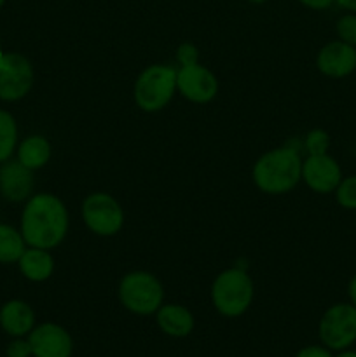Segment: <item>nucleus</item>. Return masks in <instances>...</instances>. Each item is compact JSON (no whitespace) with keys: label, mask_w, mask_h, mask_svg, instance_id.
Listing matches in <instances>:
<instances>
[{"label":"nucleus","mask_w":356,"mask_h":357,"mask_svg":"<svg viewBox=\"0 0 356 357\" xmlns=\"http://www.w3.org/2000/svg\"><path fill=\"white\" fill-rule=\"evenodd\" d=\"M302 180V159L292 146L264 153L253 166V181L258 190L271 195L286 194Z\"/></svg>","instance_id":"obj_2"},{"label":"nucleus","mask_w":356,"mask_h":357,"mask_svg":"<svg viewBox=\"0 0 356 357\" xmlns=\"http://www.w3.org/2000/svg\"><path fill=\"white\" fill-rule=\"evenodd\" d=\"M306 145L309 155H320V153H327L328 146H330V136L323 129H313L309 135L306 136Z\"/></svg>","instance_id":"obj_21"},{"label":"nucleus","mask_w":356,"mask_h":357,"mask_svg":"<svg viewBox=\"0 0 356 357\" xmlns=\"http://www.w3.org/2000/svg\"><path fill=\"white\" fill-rule=\"evenodd\" d=\"M31 356V347L28 340H14L13 344L7 347V357H30Z\"/></svg>","instance_id":"obj_23"},{"label":"nucleus","mask_w":356,"mask_h":357,"mask_svg":"<svg viewBox=\"0 0 356 357\" xmlns=\"http://www.w3.org/2000/svg\"><path fill=\"white\" fill-rule=\"evenodd\" d=\"M51 143L44 136H28L17 149V160L28 169H40L51 159Z\"/></svg>","instance_id":"obj_17"},{"label":"nucleus","mask_w":356,"mask_h":357,"mask_svg":"<svg viewBox=\"0 0 356 357\" xmlns=\"http://www.w3.org/2000/svg\"><path fill=\"white\" fill-rule=\"evenodd\" d=\"M82 218L87 229L101 237L115 236L124 225L121 204L105 192H94L84 199Z\"/></svg>","instance_id":"obj_7"},{"label":"nucleus","mask_w":356,"mask_h":357,"mask_svg":"<svg viewBox=\"0 0 356 357\" xmlns=\"http://www.w3.org/2000/svg\"><path fill=\"white\" fill-rule=\"evenodd\" d=\"M250 2H253V3H264V2H267V0H250Z\"/></svg>","instance_id":"obj_30"},{"label":"nucleus","mask_w":356,"mask_h":357,"mask_svg":"<svg viewBox=\"0 0 356 357\" xmlns=\"http://www.w3.org/2000/svg\"><path fill=\"white\" fill-rule=\"evenodd\" d=\"M316 66L323 75L332 79L348 77L356 70V47L342 40L330 42L318 52Z\"/></svg>","instance_id":"obj_12"},{"label":"nucleus","mask_w":356,"mask_h":357,"mask_svg":"<svg viewBox=\"0 0 356 357\" xmlns=\"http://www.w3.org/2000/svg\"><path fill=\"white\" fill-rule=\"evenodd\" d=\"M337 35L342 42L356 47V14H346L337 21Z\"/></svg>","instance_id":"obj_22"},{"label":"nucleus","mask_w":356,"mask_h":357,"mask_svg":"<svg viewBox=\"0 0 356 357\" xmlns=\"http://www.w3.org/2000/svg\"><path fill=\"white\" fill-rule=\"evenodd\" d=\"M342 9L346 10H351V13L356 14V0H335Z\"/></svg>","instance_id":"obj_28"},{"label":"nucleus","mask_w":356,"mask_h":357,"mask_svg":"<svg viewBox=\"0 0 356 357\" xmlns=\"http://www.w3.org/2000/svg\"><path fill=\"white\" fill-rule=\"evenodd\" d=\"M253 300V282L239 268H229L215 279L212 286V302L216 312L225 317H239Z\"/></svg>","instance_id":"obj_3"},{"label":"nucleus","mask_w":356,"mask_h":357,"mask_svg":"<svg viewBox=\"0 0 356 357\" xmlns=\"http://www.w3.org/2000/svg\"><path fill=\"white\" fill-rule=\"evenodd\" d=\"M24 239L21 232L0 223V264H14L24 253Z\"/></svg>","instance_id":"obj_18"},{"label":"nucleus","mask_w":356,"mask_h":357,"mask_svg":"<svg viewBox=\"0 0 356 357\" xmlns=\"http://www.w3.org/2000/svg\"><path fill=\"white\" fill-rule=\"evenodd\" d=\"M20 271L28 281L42 282L47 281L54 271V260H52L49 250H40V248H30L24 250L21 258L17 260Z\"/></svg>","instance_id":"obj_16"},{"label":"nucleus","mask_w":356,"mask_h":357,"mask_svg":"<svg viewBox=\"0 0 356 357\" xmlns=\"http://www.w3.org/2000/svg\"><path fill=\"white\" fill-rule=\"evenodd\" d=\"M335 357H356V352H353V351H346V352H341V354L335 356Z\"/></svg>","instance_id":"obj_29"},{"label":"nucleus","mask_w":356,"mask_h":357,"mask_svg":"<svg viewBox=\"0 0 356 357\" xmlns=\"http://www.w3.org/2000/svg\"><path fill=\"white\" fill-rule=\"evenodd\" d=\"M321 342L330 351H346L356 342V307L337 303L323 314L318 328Z\"/></svg>","instance_id":"obj_6"},{"label":"nucleus","mask_w":356,"mask_h":357,"mask_svg":"<svg viewBox=\"0 0 356 357\" xmlns=\"http://www.w3.org/2000/svg\"><path fill=\"white\" fill-rule=\"evenodd\" d=\"M3 54V51H2V44H0V56Z\"/></svg>","instance_id":"obj_31"},{"label":"nucleus","mask_w":356,"mask_h":357,"mask_svg":"<svg viewBox=\"0 0 356 357\" xmlns=\"http://www.w3.org/2000/svg\"><path fill=\"white\" fill-rule=\"evenodd\" d=\"M299 2L302 3V6L309 7V9L323 10V9H328L332 3H335V0H299Z\"/></svg>","instance_id":"obj_26"},{"label":"nucleus","mask_w":356,"mask_h":357,"mask_svg":"<svg viewBox=\"0 0 356 357\" xmlns=\"http://www.w3.org/2000/svg\"><path fill=\"white\" fill-rule=\"evenodd\" d=\"M119 300L129 312L150 316L163 305L164 288L150 272H129L119 284Z\"/></svg>","instance_id":"obj_4"},{"label":"nucleus","mask_w":356,"mask_h":357,"mask_svg":"<svg viewBox=\"0 0 356 357\" xmlns=\"http://www.w3.org/2000/svg\"><path fill=\"white\" fill-rule=\"evenodd\" d=\"M177 91V70L152 65L143 70L135 84V101L143 112H159L166 107Z\"/></svg>","instance_id":"obj_5"},{"label":"nucleus","mask_w":356,"mask_h":357,"mask_svg":"<svg viewBox=\"0 0 356 357\" xmlns=\"http://www.w3.org/2000/svg\"><path fill=\"white\" fill-rule=\"evenodd\" d=\"M178 61L180 63H191V61H198V49L195 45L192 44H181L178 47Z\"/></svg>","instance_id":"obj_24"},{"label":"nucleus","mask_w":356,"mask_h":357,"mask_svg":"<svg viewBox=\"0 0 356 357\" xmlns=\"http://www.w3.org/2000/svg\"><path fill=\"white\" fill-rule=\"evenodd\" d=\"M17 126L13 115L6 110H0V164L10 159L16 150Z\"/></svg>","instance_id":"obj_19"},{"label":"nucleus","mask_w":356,"mask_h":357,"mask_svg":"<svg viewBox=\"0 0 356 357\" xmlns=\"http://www.w3.org/2000/svg\"><path fill=\"white\" fill-rule=\"evenodd\" d=\"M3 3H6V0H0V7H2Z\"/></svg>","instance_id":"obj_32"},{"label":"nucleus","mask_w":356,"mask_h":357,"mask_svg":"<svg viewBox=\"0 0 356 357\" xmlns=\"http://www.w3.org/2000/svg\"><path fill=\"white\" fill-rule=\"evenodd\" d=\"M31 356L35 357H70L73 342L68 331L54 323H44L34 328L28 337Z\"/></svg>","instance_id":"obj_10"},{"label":"nucleus","mask_w":356,"mask_h":357,"mask_svg":"<svg viewBox=\"0 0 356 357\" xmlns=\"http://www.w3.org/2000/svg\"><path fill=\"white\" fill-rule=\"evenodd\" d=\"M0 326L10 337H24L35 326V314L23 300H10L0 309Z\"/></svg>","instance_id":"obj_14"},{"label":"nucleus","mask_w":356,"mask_h":357,"mask_svg":"<svg viewBox=\"0 0 356 357\" xmlns=\"http://www.w3.org/2000/svg\"><path fill=\"white\" fill-rule=\"evenodd\" d=\"M157 326L168 337L184 338L194 330V316L184 305H177V303L161 305L157 310Z\"/></svg>","instance_id":"obj_15"},{"label":"nucleus","mask_w":356,"mask_h":357,"mask_svg":"<svg viewBox=\"0 0 356 357\" xmlns=\"http://www.w3.org/2000/svg\"><path fill=\"white\" fill-rule=\"evenodd\" d=\"M68 232V211L61 199L37 194L27 202L21 216V236L30 248L51 250L61 244Z\"/></svg>","instance_id":"obj_1"},{"label":"nucleus","mask_w":356,"mask_h":357,"mask_svg":"<svg viewBox=\"0 0 356 357\" xmlns=\"http://www.w3.org/2000/svg\"><path fill=\"white\" fill-rule=\"evenodd\" d=\"M335 197L344 209H356V174L341 180L335 188Z\"/></svg>","instance_id":"obj_20"},{"label":"nucleus","mask_w":356,"mask_h":357,"mask_svg":"<svg viewBox=\"0 0 356 357\" xmlns=\"http://www.w3.org/2000/svg\"><path fill=\"white\" fill-rule=\"evenodd\" d=\"M34 86V66L17 52L0 56V100L17 101L27 96Z\"/></svg>","instance_id":"obj_8"},{"label":"nucleus","mask_w":356,"mask_h":357,"mask_svg":"<svg viewBox=\"0 0 356 357\" xmlns=\"http://www.w3.org/2000/svg\"><path fill=\"white\" fill-rule=\"evenodd\" d=\"M348 293H349V300H351L353 305L356 307V275H353V279H351V281H349Z\"/></svg>","instance_id":"obj_27"},{"label":"nucleus","mask_w":356,"mask_h":357,"mask_svg":"<svg viewBox=\"0 0 356 357\" xmlns=\"http://www.w3.org/2000/svg\"><path fill=\"white\" fill-rule=\"evenodd\" d=\"M34 190V173L20 160H6L0 166V194L10 202H21Z\"/></svg>","instance_id":"obj_13"},{"label":"nucleus","mask_w":356,"mask_h":357,"mask_svg":"<svg viewBox=\"0 0 356 357\" xmlns=\"http://www.w3.org/2000/svg\"><path fill=\"white\" fill-rule=\"evenodd\" d=\"M302 178L311 190L318 194H330L341 183L342 171L337 160L332 159L328 153H320V155H309L304 160Z\"/></svg>","instance_id":"obj_11"},{"label":"nucleus","mask_w":356,"mask_h":357,"mask_svg":"<svg viewBox=\"0 0 356 357\" xmlns=\"http://www.w3.org/2000/svg\"><path fill=\"white\" fill-rule=\"evenodd\" d=\"M295 357H334L328 347H318V345H309L297 352Z\"/></svg>","instance_id":"obj_25"},{"label":"nucleus","mask_w":356,"mask_h":357,"mask_svg":"<svg viewBox=\"0 0 356 357\" xmlns=\"http://www.w3.org/2000/svg\"><path fill=\"white\" fill-rule=\"evenodd\" d=\"M177 89L192 103H209L218 93V80L198 61L181 63L177 72Z\"/></svg>","instance_id":"obj_9"}]
</instances>
